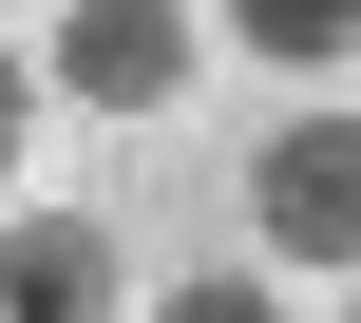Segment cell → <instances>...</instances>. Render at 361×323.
<instances>
[{"label":"cell","instance_id":"obj_4","mask_svg":"<svg viewBox=\"0 0 361 323\" xmlns=\"http://www.w3.org/2000/svg\"><path fill=\"white\" fill-rule=\"evenodd\" d=\"M343 19H361V0H228V38L286 57V76H343Z\"/></svg>","mask_w":361,"mask_h":323},{"label":"cell","instance_id":"obj_2","mask_svg":"<svg viewBox=\"0 0 361 323\" xmlns=\"http://www.w3.org/2000/svg\"><path fill=\"white\" fill-rule=\"evenodd\" d=\"M190 57H209L190 0H76V19H57V95H76V114H171Z\"/></svg>","mask_w":361,"mask_h":323},{"label":"cell","instance_id":"obj_3","mask_svg":"<svg viewBox=\"0 0 361 323\" xmlns=\"http://www.w3.org/2000/svg\"><path fill=\"white\" fill-rule=\"evenodd\" d=\"M114 305H133V248L95 209H19L0 228V323H114Z\"/></svg>","mask_w":361,"mask_h":323},{"label":"cell","instance_id":"obj_6","mask_svg":"<svg viewBox=\"0 0 361 323\" xmlns=\"http://www.w3.org/2000/svg\"><path fill=\"white\" fill-rule=\"evenodd\" d=\"M19 133H38V76H19V57H0V171H19Z\"/></svg>","mask_w":361,"mask_h":323},{"label":"cell","instance_id":"obj_1","mask_svg":"<svg viewBox=\"0 0 361 323\" xmlns=\"http://www.w3.org/2000/svg\"><path fill=\"white\" fill-rule=\"evenodd\" d=\"M247 228H267V267H305V286L361 267V133L343 114H286V133L247 152Z\"/></svg>","mask_w":361,"mask_h":323},{"label":"cell","instance_id":"obj_5","mask_svg":"<svg viewBox=\"0 0 361 323\" xmlns=\"http://www.w3.org/2000/svg\"><path fill=\"white\" fill-rule=\"evenodd\" d=\"M152 323H286V286H267V267H190Z\"/></svg>","mask_w":361,"mask_h":323}]
</instances>
